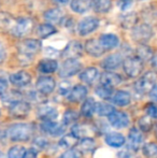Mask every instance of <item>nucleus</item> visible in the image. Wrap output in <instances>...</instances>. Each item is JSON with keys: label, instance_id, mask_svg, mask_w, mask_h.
Here are the masks:
<instances>
[{"label": "nucleus", "instance_id": "dca6fc26", "mask_svg": "<svg viewBox=\"0 0 157 158\" xmlns=\"http://www.w3.org/2000/svg\"><path fill=\"white\" fill-rule=\"evenodd\" d=\"M41 129L48 135L52 137H58L65 132V125L57 122H43L41 123Z\"/></svg>", "mask_w": 157, "mask_h": 158}, {"label": "nucleus", "instance_id": "4c0bfd02", "mask_svg": "<svg viewBox=\"0 0 157 158\" xmlns=\"http://www.w3.org/2000/svg\"><path fill=\"white\" fill-rule=\"evenodd\" d=\"M142 153L147 158H157V144L150 142L143 145Z\"/></svg>", "mask_w": 157, "mask_h": 158}, {"label": "nucleus", "instance_id": "bb28decb", "mask_svg": "<svg viewBox=\"0 0 157 158\" xmlns=\"http://www.w3.org/2000/svg\"><path fill=\"white\" fill-rule=\"evenodd\" d=\"M94 128L89 125H85V124H81V125H74L72 127L71 133L73 135H76L78 139H83V138H90L89 135H92Z\"/></svg>", "mask_w": 157, "mask_h": 158}, {"label": "nucleus", "instance_id": "e433bc0d", "mask_svg": "<svg viewBox=\"0 0 157 158\" xmlns=\"http://www.w3.org/2000/svg\"><path fill=\"white\" fill-rule=\"evenodd\" d=\"M79 118V114L76 110H67L65 113H64V116H63V124L65 126H68V125H72L74 124Z\"/></svg>", "mask_w": 157, "mask_h": 158}, {"label": "nucleus", "instance_id": "3c124183", "mask_svg": "<svg viewBox=\"0 0 157 158\" xmlns=\"http://www.w3.org/2000/svg\"><path fill=\"white\" fill-rule=\"evenodd\" d=\"M4 58H6V50H4L2 43L0 42V64L3 63Z\"/></svg>", "mask_w": 157, "mask_h": 158}, {"label": "nucleus", "instance_id": "a18cd8bd", "mask_svg": "<svg viewBox=\"0 0 157 158\" xmlns=\"http://www.w3.org/2000/svg\"><path fill=\"white\" fill-rule=\"evenodd\" d=\"M44 53H45L46 56H48L50 58H54L55 56H58V55H60V52H59L58 50H56V48H51V46L45 48Z\"/></svg>", "mask_w": 157, "mask_h": 158}, {"label": "nucleus", "instance_id": "2f4dec72", "mask_svg": "<svg viewBox=\"0 0 157 158\" xmlns=\"http://www.w3.org/2000/svg\"><path fill=\"white\" fill-rule=\"evenodd\" d=\"M115 108L112 104L107 103V102H96V109H95V113L99 115V116H108L112 114L113 112H115Z\"/></svg>", "mask_w": 157, "mask_h": 158}, {"label": "nucleus", "instance_id": "c03bdc74", "mask_svg": "<svg viewBox=\"0 0 157 158\" xmlns=\"http://www.w3.org/2000/svg\"><path fill=\"white\" fill-rule=\"evenodd\" d=\"M71 88L72 87H71V85H70L69 82H67V81L61 82V83L59 84V94L67 96L69 94L70 90H71Z\"/></svg>", "mask_w": 157, "mask_h": 158}, {"label": "nucleus", "instance_id": "09e8293b", "mask_svg": "<svg viewBox=\"0 0 157 158\" xmlns=\"http://www.w3.org/2000/svg\"><path fill=\"white\" fill-rule=\"evenodd\" d=\"M37 156H38V151L32 148H29L28 151H26V154L24 158H37Z\"/></svg>", "mask_w": 157, "mask_h": 158}, {"label": "nucleus", "instance_id": "ea45409f", "mask_svg": "<svg viewBox=\"0 0 157 158\" xmlns=\"http://www.w3.org/2000/svg\"><path fill=\"white\" fill-rule=\"evenodd\" d=\"M26 148L22 145H15L9 150L8 157L9 158H24L26 154Z\"/></svg>", "mask_w": 157, "mask_h": 158}, {"label": "nucleus", "instance_id": "c85d7f7f", "mask_svg": "<svg viewBox=\"0 0 157 158\" xmlns=\"http://www.w3.org/2000/svg\"><path fill=\"white\" fill-rule=\"evenodd\" d=\"M138 15H137V13H127V14L123 15L121 19V25L123 28H125V29H132V28H134L137 26V24H138Z\"/></svg>", "mask_w": 157, "mask_h": 158}, {"label": "nucleus", "instance_id": "9b49d317", "mask_svg": "<svg viewBox=\"0 0 157 158\" xmlns=\"http://www.w3.org/2000/svg\"><path fill=\"white\" fill-rule=\"evenodd\" d=\"M56 87V82L51 77H40L36 83L37 90L41 95H50L51 93L54 92Z\"/></svg>", "mask_w": 157, "mask_h": 158}, {"label": "nucleus", "instance_id": "20e7f679", "mask_svg": "<svg viewBox=\"0 0 157 158\" xmlns=\"http://www.w3.org/2000/svg\"><path fill=\"white\" fill-rule=\"evenodd\" d=\"M123 69L128 77L134 79V77H139L142 72L143 63L136 56L126 57L123 60Z\"/></svg>", "mask_w": 157, "mask_h": 158}, {"label": "nucleus", "instance_id": "a19ab883", "mask_svg": "<svg viewBox=\"0 0 157 158\" xmlns=\"http://www.w3.org/2000/svg\"><path fill=\"white\" fill-rule=\"evenodd\" d=\"M95 93H96V95L98 96V97H100L101 99H111L112 95H113V89L100 85L96 88Z\"/></svg>", "mask_w": 157, "mask_h": 158}, {"label": "nucleus", "instance_id": "7c9ffc66", "mask_svg": "<svg viewBox=\"0 0 157 158\" xmlns=\"http://www.w3.org/2000/svg\"><path fill=\"white\" fill-rule=\"evenodd\" d=\"M136 54V57H138L142 63L143 61L152 60V58H153V50L150 46L145 45V44H140L137 48Z\"/></svg>", "mask_w": 157, "mask_h": 158}, {"label": "nucleus", "instance_id": "72a5a7b5", "mask_svg": "<svg viewBox=\"0 0 157 158\" xmlns=\"http://www.w3.org/2000/svg\"><path fill=\"white\" fill-rule=\"evenodd\" d=\"M92 6L97 13H107L112 6L111 0H92Z\"/></svg>", "mask_w": 157, "mask_h": 158}, {"label": "nucleus", "instance_id": "c9c22d12", "mask_svg": "<svg viewBox=\"0 0 157 158\" xmlns=\"http://www.w3.org/2000/svg\"><path fill=\"white\" fill-rule=\"evenodd\" d=\"M78 142H79L78 138L72 135V133H70V135H64V137L59 140V145L64 148L70 150V148H73V146H76V144H78Z\"/></svg>", "mask_w": 157, "mask_h": 158}, {"label": "nucleus", "instance_id": "473e14b6", "mask_svg": "<svg viewBox=\"0 0 157 158\" xmlns=\"http://www.w3.org/2000/svg\"><path fill=\"white\" fill-rule=\"evenodd\" d=\"M78 144L81 153H92L96 148V142L93 138H83L78 142Z\"/></svg>", "mask_w": 157, "mask_h": 158}, {"label": "nucleus", "instance_id": "603ef678", "mask_svg": "<svg viewBox=\"0 0 157 158\" xmlns=\"http://www.w3.org/2000/svg\"><path fill=\"white\" fill-rule=\"evenodd\" d=\"M52 1L54 2V3H56V4H60V6H63V4L68 3L70 0H52Z\"/></svg>", "mask_w": 157, "mask_h": 158}, {"label": "nucleus", "instance_id": "58836bf2", "mask_svg": "<svg viewBox=\"0 0 157 158\" xmlns=\"http://www.w3.org/2000/svg\"><path fill=\"white\" fill-rule=\"evenodd\" d=\"M138 124H139V130L143 131V132H149L153 128V122H152L151 117L147 116V115L139 118Z\"/></svg>", "mask_w": 157, "mask_h": 158}, {"label": "nucleus", "instance_id": "4be33fe9", "mask_svg": "<svg viewBox=\"0 0 157 158\" xmlns=\"http://www.w3.org/2000/svg\"><path fill=\"white\" fill-rule=\"evenodd\" d=\"M111 101L115 106H127L131 102V95L126 90H118L113 93L111 97Z\"/></svg>", "mask_w": 157, "mask_h": 158}, {"label": "nucleus", "instance_id": "de8ad7c7", "mask_svg": "<svg viewBox=\"0 0 157 158\" xmlns=\"http://www.w3.org/2000/svg\"><path fill=\"white\" fill-rule=\"evenodd\" d=\"M8 89V81L4 77H0V95H3Z\"/></svg>", "mask_w": 157, "mask_h": 158}, {"label": "nucleus", "instance_id": "393cba45", "mask_svg": "<svg viewBox=\"0 0 157 158\" xmlns=\"http://www.w3.org/2000/svg\"><path fill=\"white\" fill-rule=\"evenodd\" d=\"M99 77V71L97 68H94V67H89V68L85 69L84 71H82L80 73L79 77L82 82L86 84H93Z\"/></svg>", "mask_w": 157, "mask_h": 158}, {"label": "nucleus", "instance_id": "37998d69", "mask_svg": "<svg viewBox=\"0 0 157 158\" xmlns=\"http://www.w3.org/2000/svg\"><path fill=\"white\" fill-rule=\"evenodd\" d=\"M145 111H147V116L152 117V118L157 119V104H155V103H149L147 106V109H145Z\"/></svg>", "mask_w": 157, "mask_h": 158}, {"label": "nucleus", "instance_id": "2eb2a0df", "mask_svg": "<svg viewBox=\"0 0 157 158\" xmlns=\"http://www.w3.org/2000/svg\"><path fill=\"white\" fill-rule=\"evenodd\" d=\"M122 77L118 73L111 72V71H105L102 74L100 75V84L102 86H105V87L112 88L115 87V86L119 85L122 83Z\"/></svg>", "mask_w": 157, "mask_h": 158}, {"label": "nucleus", "instance_id": "423d86ee", "mask_svg": "<svg viewBox=\"0 0 157 158\" xmlns=\"http://www.w3.org/2000/svg\"><path fill=\"white\" fill-rule=\"evenodd\" d=\"M17 48H19V52L21 53V55L31 58L34 55L41 51L42 43L37 39H26L22 41Z\"/></svg>", "mask_w": 157, "mask_h": 158}, {"label": "nucleus", "instance_id": "f257e3e1", "mask_svg": "<svg viewBox=\"0 0 157 158\" xmlns=\"http://www.w3.org/2000/svg\"><path fill=\"white\" fill-rule=\"evenodd\" d=\"M34 135L31 124H15L6 130V135L13 142H25L30 140Z\"/></svg>", "mask_w": 157, "mask_h": 158}, {"label": "nucleus", "instance_id": "79ce46f5", "mask_svg": "<svg viewBox=\"0 0 157 158\" xmlns=\"http://www.w3.org/2000/svg\"><path fill=\"white\" fill-rule=\"evenodd\" d=\"M82 153L76 148H70L67 150L66 152H64L58 158H81Z\"/></svg>", "mask_w": 157, "mask_h": 158}, {"label": "nucleus", "instance_id": "a211bd4d", "mask_svg": "<svg viewBox=\"0 0 157 158\" xmlns=\"http://www.w3.org/2000/svg\"><path fill=\"white\" fill-rule=\"evenodd\" d=\"M87 93H88L87 88H86L84 85L79 84V85H76L71 88V90L69 92V94L67 95V99L69 100L70 102H74V103H76V102H81V101H83V100L86 99V97H87Z\"/></svg>", "mask_w": 157, "mask_h": 158}, {"label": "nucleus", "instance_id": "49530a36", "mask_svg": "<svg viewBox=\"0 0 157 158\" xmlns=\"http://www.w3.org/2000/svg\"><path fill=\"white\" fill-rule=\"evenodd\" d=\"M134 3V0H119L118 6L122 11H127Z\"/></svg>", "mask_w": 157, "mask_h": 158}, {"label": "nucleus", "instance_id": "4468645a", "mask_svg": "<svg viewBox=\"0 0 157 158\" xmlns=\"http://www.w3.org/2000/svg\"><path fill=\"white\" fill-rule=\"evenodd\" d=\"M37 116L42 122H54L58 117V111L55 106H41L37 111Z\"/></svg>", "mask_w": 157, "mask_h": 158}, {"label": "nucleus", "instance_id": "412c9836", "mask_svg": "<svg viewBox=\"0 0 157 158\" xmlns=\"http://www.w3.org/2000/svg\"><path fill=\"white\" fill-rule=\"evenodd\" d=\"M99 42H100L101 46L105 48V51H109L118 48L119 44V39L118 35H113V33H105L99 38Z\"/></svg>", "mask_w": 157, "mask_h": 158}, {"label": "nucleus", "instance_id": "6ab92c4d", "mask_svg": "<svg viewBox=\"0 0 157 158\" xmlns=\"http://www.w3.org/2000/svg\"><path fill=\"white\" fill-rule=\"evenodd\" d=\"M123 57L121 54L115 53V54H111L105 58L101 63V67L107 71H113L119 68L121 64H123Z\"/></svg>", "mask_w": 157, "mask_h": 158}, {"label": "nucleus", "instance_id": "f03ea898", "mask_svg": "<svg viewBox=\"0 0 157 158\" xmlns=\"http://www.w3.org/2000/svg\"><path fill=\"white\" fill-rule=\"evenodd\" d=\"M34 29V21L28 17H21L13 22L10 32L17 38H23L30 33Z\"/></svg>", "mask_w": 157, "mask_h": 158}, {"label": "nucleus", "instance_id": "c756f323", "mask_svg": "<svg viewBox=\"0 0 157 158\" xmlns=\"http://www.w3.org/2000/svg\"><path fill=\"white\" fill-rule=\"evenodd\" d=\"M96 109V101L94 98H86L81 106V114L84 117H92Z\"/></svg>", "mask_w": 157, "mask_h": 158}, {"label": "nucleus", "instance_id": "f3484780", "mask_svg": "<svg viewBox=\"0 0 157 158\" xmlns=\"http://www.w3.org/2000/svg\"><path fill=\"white\" fill-rule=\"evenodd\" d=\"M10 82L15 87H25L31 82V75L26 71H19L10 75Z\"/></svg>", "mask_w": 157, "mask_h": 158}, {"label": "nucleus", "instance_id": "8fccbe9b", "mask_svg": "<svg viewBox=\"0 0 157 158\" xmlns=\"http://www.w3.org/2000/svg\"><path fill=\"white\" fill-rule=\"evenodd\" d=\"M149 94H150V97H151L152 99L155 100V101H157V84L154 85V87L152 88L151 92H150Z\"/></svg>", "mask_w": 157, "mask_h": 158}, {"label": "nucleus", "instance_id": "5fc2aeb1", "mask_svg": "<svg viewBox=\"0 0 157 158\" xmlns=\"http://www.w3.org/2000/svg\"><path fill=\"white\" fill-rule=\"evenodd\" d=\"M156 137H157V126H156Z\"/></svg>", "mask_w": 157, "mask_h": 158}, {"label": "nucleus", "instance_id": "aec40b11", "mask_svg": "<svg viewBox=\"0 0 157 158\" xmlns=\"http://www.w3.org/2000/svg\"><path fill=\"white\" fill-rule=\"evenodd\" d=\"M85 51L88 55L93 57H100L101 55L105 54V48L101 46L99 40L89 39L85 43Z\"/></svg>", "mask_w": 157, "mask_h": 158}, {"label": "nucleus", "instance_id": "9d476101", "mask_svg": "<svg viewBox=\"0 0 157 158\" xmlns=\"http://www.w3.org/2000/svg\"><path fill=\"white\" fill-rule=\"evenodd\" d=\"M82 53H83L82 43L76 40H73L67 44L60 55L66 59H78L80 56H82Z\"/></svg>", "mask_w": 157, "mask_h": 158}, {"label": "nucleus", "instance_id": "b1692460", "mask_svg": "<svg viewBox=\"0 0 157 158\" xmlns=\"http://www.w3.org/2000/svg\"><path fill=\"white\" fill-rule=\"evenodd\" d=\"M64 17H65V13L58 8L51 9V10H48L44 13V19L51 25L52 24H60L63 22Z\"/></svg>", "mask_w": 157, "mask_h": 158}, {"label": "nucleus", "instance_id": "6e6552de", "mask_svg": "<svg viewBox=\"0 0 157 158\" xmlns=\"http://www.w3.org/2000/svg\"><path fill=\"white\" fill-rule=\"evenodd\" d=\"M9 112L11 116L15 118H24L30 112V104L23 100H16V101L10 103L9 106Z\"/></svg>", "mask_w": 157, "mask_h": 158}, {"label": "nucleus", "instance_id": "0eeeda50", "mask_svg": "<svg viewBox=\"0 0 157 158\" xmlns=\"http://www.w3.org/2000/svg\"><path fill=\"white\" fill-rule=\"evenodd\" d=\"M82 69V64L78 59H65L59 68V77L63 79L71 77L79 73Z\"/></svg>", "mask_w": 157, "mask_h": 158}, {"label": "nucleus", "instance_id": "7ed1b4c3", "mask_svg": "<svg viewBox=\"0 0 157 158\" xmlns=\"http://www.w3.org/2000/svg\"><path fill=\"white\" fill-rule=\"evenodd\" d=\"M157 75L153 71H149V72L144 73L138 81L134 83V89L137 93L143 95L150 93L151 89L154 87V85L156 84Z\"/></svg>", "mask_w": 157, "mask_h": 158}, {"label": "nucleus", "instance_id": "1a4fd4ad", "mask_svg": "<svg viewBox=\"0 0 157 158\" xmlns=\"http://www.w3.org/2000/svg\"><path fill=\"white\" fill-rule=\"evenodd\" d=\"M99 27V19L96 17H85L83 19L78 25V32L81 37H85V35H89L93 31Z\"/></svg>", "mask_w": 157, "mask_h": 158}, {"label": "nucleus", "instance_id": "5701e85b", "mask_svg": "<svg viewBox=\"0 0 157 158\" xmlns=\"http://www.w3.org/2000/svg\"><path fill=\"white\" fill-rule=\"evenodd\" d=\"M105 142L111 148H122L126 143V139L124 135L119 132H109L105 138Z\"/></svg>", "mask_w": 157, "mask_h": 158}, {"label": "nucleus", "instance_id": "f8f14e48", "mask_svg": "<svg viewBox=\"0 0 157 158\" xmlns=\"http://www.w3.org/2000/svg\"><path fill=\"white\" fill-rule=\"evenodd\" d=\"M108 118H109L110 125L118 129L126 128L129 125V117H128L127 113L122 112V111H115Z\"/></svg>", "mask_w": 157, "mask_h": 158}, {"label": "nucleus", "instance_id": "ddd939ff", "mask_svg": "<svg viewBox=\"0 0 157 158\" xmlns=\"http://www.w3.org/2000/svg\"><path fill=\"white\" fill-rule=\"evenodd\" d=\"M143 142V135L138 128L134 127L130 129L128 133V150L136 152L140 148L141 144Z\"/></svg>", "mask_w": 157, "mask_h": 158}, {"label": "nucleus", "instance_id": "a878e982", "mask_svg": "<svg viewBox=\"0 0 157 158\" xmlns=\"http://www.w3.org/2000/svg\"><path fill=\"white\" fill-rule=\"evenodd\" d=\"M58 69V63L55 59H43L38 64V70L44 74L54 73Z\"/></svg>", "mask_w": 157, "mask_h": 158}, {"label": "nucleus", "instance_id": "39448f33", "mask_svg": "<svg viewBox=\"0 0 157 158\" xmlns=\"http://www.w3.org/2000/svg\"><path fill=\"white\" fill-rule=\"evenodd\" d=\"M153 35L154 31L149 24L137 25L134 28H132L131 31V38L134 39V41L140 44H144L147 41H150V39H152V37H153Z\"/></svg>", "mask_w": 157, "mask_h": 158}, {"label": "nucleus", "instance_id": "f704fd0d", "mask_svg": "<svg viewBox=\"0 0 157 158\" xmlns=\"http://www.w3.org/2000/svg\"><path fill=\"white\" fill-rule=\"evenodd\" d=\"M54 33H56V28L53 25H51V24H41L37 28V35L41 39L48 38L50 35H54Z\"/></svg>", "mask_w": 157, "mask_h": 158}, {"label": "nucleus", "instance_id": "864d4df0", "mask_svg": "<svg viewBox=\"0 0 157 158\" xmlns=\"http://www.w3.org/2000/svg\"><path fill=\"white\" fill-rule=\"evenodd\" d=\"M152 66H153V68L157 71V55L153 56V58H152Z\"/></svg>", "mask_w": 157, "mask_h": 158}, {"label": "nucleus", "instance_id": "cd10ccee", "mask_svg": "<svg viewBox=\"0 0 157 158\" xmlns=\"http://www.w3.org/2000/svg\"><path fill=\"white\" fill-rule=\"evenodd\" d=\"M70 8L76 13L82 14L85 13L92 8V0H72Z\"/></svg>", "mask_w": 157, "mask_h": 158}]
</instances>
